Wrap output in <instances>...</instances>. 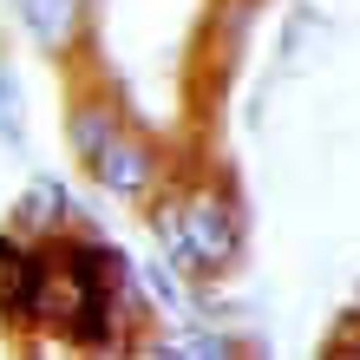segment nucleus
<instances>
[{
    "instance_id": "1",
    "label": "nucleus",
    "mask_w": 360,
    "mask_h": 360,
    "mask_svg": "<svg viewBox=\"0 0 360 360\" xmlns=\"http://www.w3.org/2000/svg\"><path fill=\"white\" fill-rule=\"evenodd\" d=\"M151 236L164 262L177 269V282H223L243 262V210L229 197V184H164L151 203Z\"/></svg>"
},
{
    "instance_id": "2",
    "label": "nucleus",
    "mask_w": 360,
    "mask_h": 360,
    "mask_svg": "<svg viewBox=\"0 0 360 360\" xmlns=\"http://www.w3.org/2000/svg\"><path fill=\"white\" fill-rule=\"evenodd\" d=\"M86 177L105 190V197H118V203H151L158 190H164V144H158L151 131L118 124L112 144L86 164Z\"/></svg>"
},
{
    "instance_id": "3",
    "label": "nucleus",
    "mask_w": 360,
    "mask_h": 360,
    "mask_svg": "<svg viewBox=\"0 0 360 360\" xmlns=\"http://www.w3.org/2000/svg\"><path fill=\"white\" fill-rule=\"evenodd\" d=\"M33 269H39V243L20 236L7 223L0 229V328L13 341H27V295H33Z\"/></svg>"
},
{
    "instance_id": "4",
    "label": "nucleus",
    "mask_w": 360,
    "mask_h": 360,
    "mask_svg": "<svg viewBox=\"0 0 360 360\" xmlns=\"http://www.w3.org/2000/svg\"><path fill=\"white\" fill-rule=\"evenodd\" d=\"M13 13H20V27H27V39L46 59H66L79 46V27H86V0H13Z\"/></svg>"
},
{
    "instance_id": "5",
    "label": "nucleus",
    "mask_w": 360,
    "mask_h": 360,
    "mask_svg": "<svg viewBox=\"0 0 360 360\" xmlns=\"http://www.w3.org/2000/svg\"><path fill=\"white\" fill-rule=\"evenodd\" d=\"M13 229H20V236H59V229H72L79 223V203L66 197V184H59V177H33L27 190H20V197H13V217H7Z\"/></svg>"
},
{
    "instance_id": "6",
    "label": "nucleus",
    "mask_w": 360,
    "mask_h": 360,
    "mask_svg": "<svg viewBox=\"0 0 360 360\" xmlns=\"http://www.w3.org/2000/svg\"><path fill=\"white\" fill-rule=\"evenodd\" d=\"M118 124H124L118 98H98V92L72 98V112H66V151H72V164H92L105 144H112V131H118Z\"/></svg>"
},
{
    "instance_id": "7",
    "label": "nucleus",
    "mask_w": 360,
    "mask_h": 360,
    "mask_svg": "<svg viewBox=\"0 0 360 360\" xmlns=\"http://www.w3.org/2000/svg\"><path fill=\"white\" fill-rule=\"evenodd\" d=\"M0 144H7V151H27V105H20L13 59H0Z\"/></svg>"
},
{
    "instance_id": "8",
    "label": "nucleus",
    "mask_w": 360,
    "mask_h": 360,
    "mask_svg": "<svg viewBox=\"0 0 360 360\" xmlns=\"http://www.w3.org/2000/svg\"><path fill=\"white\" fill-rule=\"evenodd\" d=\"M164 354H197V360H223V354H236V334L229 328H203V321H190L177 341H164Z\"/></svg>"
},
{
    "instance_id": "9",
    "label": "nucleus",
    "mask_w": 360,
    "mask_h": 360,
    "mask_svg": "<svg viewBox=\"0 0 360 360\" xmlns=\"http://www.w3.org/2000/svg\"><path fill=\"white\" fill-rule=\"evenodd\" d=\"M354 308H360V288H354Z\"/></svg>"
}]
</instances>
